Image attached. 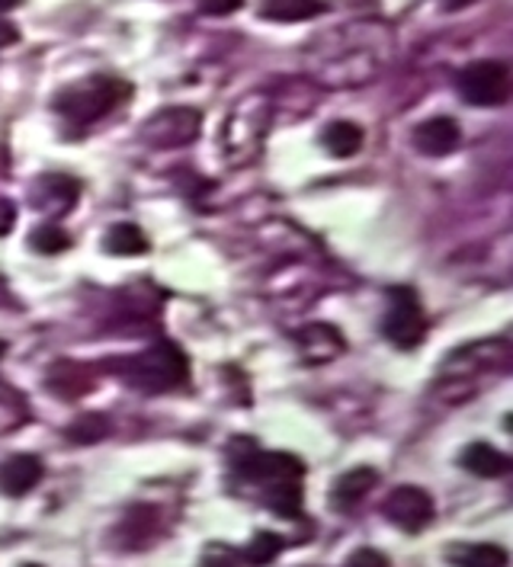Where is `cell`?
I'll use <instances>...</instances> for the list:
<instances>
[{
    "label": "cell",
    "mask_w": 513,
    "mask_h": 567,
    "mask_svg": "<svg viewBox=\"0 0 513 567\" xmlns=\"http://www.w3.org/2000/svg\"><path fill=\"white\" fill-rule=\"evenodd\" d=\"M132 99V84L129 81H119V78H106V74H94V78H84L78 84H68L61 87L51 106L58 116H65L68 122L74 126H91L96 119L109 116L119 103Z\"/></svg>",
    "instance_id": "cell-1"
},
{
    "label": "cell",
    "mask_w": 513,
    "mask_h": 567,
    "mask_svg": "<svg viewBox=\"0 0 513 567\" xmlns=\"http://www.w3.org/2000/svg\"><path fill=\"white\" fill-rule=\"evenodd\" d=\"M119 378L136 385L141 391H167V388H177L189 378L187 356L174 343H158L139 356L126 359L119 369Z\"/></svg>",
    "instance_id": "cell-2"
},
{
    "label": "cell",
    "mask_w": 513,
    "mask_h": 567,
    "mask_svg": "<svg viewBox=\"0 0 513 567\" xmlns=\"http://www.w3.org/2000/svg\"><path fill=\"white\" fill-rule=\"evenodd\" d=\"M382 333L392 346L398 350H418L427 336V315L420 308L415 288L408 285H395L388 292V311L382 321Z\"/></svg>",
    "instance_id": "cell-3"
},
{
    "label": "cell",
    "mask_w": 513,
    "mask_h": 567,
    "mask_svg": "<svg viewBox=\"0 0 513 567\" xmlns=\"http://www.w3.org/2000/svg\"><path fill=\"white\" fill-rule=\"evenodd\" d=\"M456 87L471 106H481V109L501 106L511 96V71L501 61H475L459 71Z\"/></svg>",
    "instance_id": "cell-4"
},
{
    "label": "cell",
    "mask_w": 513,
    "mask_h": 567,
    "mask_svg": "<svg viewBox=\"0 0 513 567\" xmlns=\"http://www.w3.org/2000/svg\"><path fill=\"white\" fill-rule=\"evenodd\" d=\"M199 126H202L199 109H193V106H167V109H161V113L144 119L141 139H144V144L161 147V151L184 147V144L196 142Z\"/></svg>",
    "instance_id": "cell-5"
},
{
    "label": "cell",
    "mask_w": 513,
    "mask_h": 567,
    "mask_svg": "<svg viewBox=\"0 0 513 567\" xmlns=\"http://www.w3.org/2000/svg\"><path fill=\"white\" fill-rule=\"evenodd\" d=\"M508 363H511V343L508 340H481V343H468L463 350H456L443 366V378H453L459 385L466 376L488 373L491 366L501 369Z\"/></svg>",
    "instance_id": "cell-6"
},
{
    "label": "cell",
    "mask_w": 513,
    "mask_h": 567,
    "mask_svg": "<svg viewBox=\"0 0 513 567\" xmlns=\"http://www.w3.org/2000/svg\"><path fill=\"white\" fill-rule=\"evenodd\" d=\"M382 513H385V520L395 522L405 532H420L436 517V504H433V497L423 487H408L405 484V487H395L385 497Z\"/></svg>",
    "instance_id": "cell-7"
},
{
    "label": "cell",
    "mask_w": 513,
    "mask_h": 567,
    "mask_svg": "<svg viewBox=\"0 0 513 567\" xmlns=\"http://www.w3.org/2000/svg\"><path fill=\"white\" fill-rule=\"evenodd\" d=\"M295 343H299V353L308 366H325L334 363L343 350H347V340L343 333L337 331L334 324H308L295 333Z\"/></svg>",
    "instance_id": "cell-8"
},
{
    "label": "cell",
    "mask_w": 513,
    "mask_h": 567,
    "mask_svg": "<svg viewBox=\"0 0 513 567\" xmlns=\"http://www.w3.org/2000/svg\"><path fill=\"white\" fill-rule=\"evenodd\" d=\"M463 144V129L450 116H433L415 129V147L427 157H443L453 154Z\"/></svg>",
    "instance_id": "cell-9"
},
{
    "label": "cell",
    "mask_w": 513,
    "mask_h": 567,
    "mask_svg": "<svg viewBox=\"0 0 513 567\" xmlns=\"http://www.w3.org/2000/svg\"><path fill=\"white\" fill-rule=\"evenodd\" d=\"M78 196H81V184H78V180H71V177H65V174H46V177H39L36 187H33V205H36L39 212L68 215V212L74 209Z\"/></svg>",
    "instance_id": "cell-10"
},
{
    "label": "cell",
    "mask_w": 513,
    "mask_h": 567,
    "mask_svg": "<svg viewBox=\"0 0 513 567\" xmlns=\"http://www.w3.org/2000/svg\"><path fill=\"white\" fill-rule=\"evenodd\" d=\"M43 474H46V469H43V459L39 456H30V452L10 456L0 465V494L23 497V494H30L43 481Z\"/></svg>",
    "instance_id": "cell-11"
},
{
    "label": "cell",
    "mask_w": 513,
    "mask_h": 567,
    "mask_svg": "<svg viewBox=\"0 0 513 567\" xmlns=\"http://www.w3.org/2000/svg\"><path fill=\"white\" fill-rule=\"evenodd\" d=\"M375 484H378V472L370 469V465H360L353 472H343L334 481V487H330V504L347 513V510H353L373 491Z\"/></svg>",
    "instance_id": "cell-12"
},
{
    "label": "cell",
    "mask_w": 513,
    "mask_h": 567,
    "mask_svg": "<svg viewBox=\"0 0 513 567\" xmlns=\"http://www.w3.org/2000/svg\"><path fill=\"white\" fill-rule=\"evenodd\" d=\"M446 562L456 567H508L511 555L494 542H456L446 548Z\"/></svg>",
    "instance_id": "cell-13"
},
{
    "label": "cell",
    "mask_w": 513,
    "mask_h": 567,
    "mask_svg": "<svg viewBox=\"0 0 513 567\" xmlns=\"http://www.w3.org/2000/svg\"><path fill=\"white\" fill-rule=\"evenodd\" d=\"M327 10L325 0H264L260 16L270 23H305Z\"/></svg>",
    "instance_id": "cell-14"
},
{
    "label": "cell",
    "mask_w": 513,
    "mask_h": 567,
    "mask_svg": "<svg viewBox=\"0 0 513 567\" xmlns=\"http://www.w3.org/2000/svg\"><path fill=\"white\" fill-rule=\"evenodd\" d=\"M463 469L478 477H501L511 472V456H504L501 449L488 442H471L463 452Z\"/></svg>",
    "instance_id": "cell-15"
},
{
    "label": "cell",
    "mask_w": 513,
    "mask_h": 567,
    "mask_svg": "<svg viewBox=\"0 0 513 567\" xmlns=\"http://www.w3.org/2000/svg\"><path fill=\"white\" fill-rule=\"evenodd\" d=\"M48 385H51V391H55V394H61V398H81V394H88V391H91V373H88L81 363L61 359V363L51 369Z\"/></svg>",
    "instance_id": "cell-16"
},
{
    "label": "cell",
    "mask_w": 513,
    "mask_h": 567,
    "mask_svg": "<svg viewBox=\"0 0 513 567\" xmlns=\"http://www.w3.org/2000/svg\"><path fill=\"white\" fill-rule=\"evenodd\" d=\"M363 142H366L363 129L357 122H347V119L330 122L325 132H322V144H325L334 157H353L363 147Z\"/></svg>",
    "instance_id": "cell-17"
},
{
    "label": "cell",
    "mask_w": 513,
    "mask_h": 567,
    "mask_svg": "<svg viewBox=\"0 0 513 567\" xmlns=\"http://www.w3.org/2000/svg\"><path fill=\"white\" fill-rule=\"evenodd\" d=\"M148 247H151V244H148V235L141 232L139 225H129V222L113 225L109 235L103 237V250L113 253V257H139Z\"/></svg>",
    "instance_id": "cell-18"
},
{
    "label": "cell",
    "mask_w": 513,
    "mask_h": 567,
    "mask_svg": "<svg viewBox=\"0 0 513 567\" xmlns=\"http://www.w3.org/2000/svg\"><path fill=\"white\" fill-rule=\"evenodd\" d=\"M264 504H267L273 513L289 517V520L302 517V491H299V484H273V487H267Z\"/></svg>",
    "instance_id": "cell-19"
},
{
    "label": "cell",
    "mask_w": 513,
    "mask_h": 567,
    "mask_svg": "<svg viewBox=\"0 0 513 567\" xmlns=\"http://www.w3.org/2000/svg\"><path fill=\"white\" fill-rule=\"evenodd\" d=\"M106 433H109V421L103 417V414H81L74 424L65 429V436L71 439V442H81V446H91V442H100V439H106Z\"/></svg>",
    "instance_id": "cell-20"
},
{
    "label": "cell",
    "mask_w": 513,
    "mask_h": 567,
    "mask_svg": "<svg viewBox=\"0 0 513 567\" xmlns=\"http://www.w3.org/2000/svg\"><path fill=\"white\" fill-rule=\"evenodd\" d=\"M282 552V539L277 532H257L254 539H250V545L244 548V562L254 567H264L270 565V562H277V555Z\"/></svg>",
    "instance_id": "cell-21"
},
{
    "label": "cell",
    "mask_w": 513,
    "mask_h": 567,
    "mask_svg": "<svg viewBox=\"0 0 513 567\" xmlns=\"http://www.w3.org/2000/svg\"><path fill=\"white\" fill-rule=\"evenodd\" d=\"M26 421H30V404L13 388H0V433H10Z\"/></svg>",
    "instance_id": "cell-22"
},
{
    "label": "cell",
    "mask_w": 513,
    "mask_h": 567,
    "mask_svg": "<svg viewBox=\"0 0 513 567\" xmlns=\"http://www.w3.org/2000/svg\"><path fill=\"white\" fill-rule=\"evenodd\" d=\"M30 247H33L36 253L55 257V253H61V250L71 247V237H68V232H61L58 225H39V228L30 235Z\"/></svg>",
    "instance_id": "cell-23"
},
{
    "label": "cell",
    "mask_w": 513,
    "mask_h": 567,
    "mask_svg": "<svg viewBox=\"0 0 513 567\" xmlns=\"http://www.w3.org/2000/svg\"><path fill=\"white\" fill-rule=\"evenodd\" d=\"M237 552L225 542H212L206 552H202V567H237Z\"/></svg>",
    "instance_id": "cell-24"
},
{
    "label": "cell",
    "mask_w": 513,
    "mask_h": 567,
    "mask_svg": "<svg viewBox=\"0 0 513 567\" xmlns=\"http://www.w3.org/2000/svg\"><path fill=\"white\" fill-rule=\"evenodd\" d=\"M343 567H388V558L382 552H375V548H360V552H353L347 558Z\"/></svg>",
    "instance_id": "cell-25"
},
{
    "label": "cell",
    "mask_w": 513,
    "mask_h": 567,
    "mask_svg": "<svg viewBox=\"0 0 513 567\" xmlns=\"http://www.w3.org/2000/svg\"><path fill=\"white\" fill-rule=\"evenodd\" d=\"M244 7V0H199V10L206 16H229V13H237Z\"/></svg>",
    "instance_id": "cell-26"
},
{
    "label": "cell",
    "mask_w": 513,
    "mask_h": 567,
    "mask_svg": "<svg viewBox=\"0 0 513 567\" xmlns=\"http://www.w3.org/2000/svg\"><path fill=\"white\" fill-rule=\"evenodd\" d=\"M16 225V205L10 199H0V237H7Z\"/></svg>",
    "instance_id": "cell-27"
},
{
    "label": "cell",
    "mask_w": 513,
    "mask_h": 567,
    "mask_svg": "<svg viewBox=\"0 0 513 567\" xmlns=\"http://www.w3.org/2000/svg\"><path fill=\"white\" fill-rule=\"evenodd\" d=\"M475 0H440V7L446 10V13H453V10H466V7H471Z\"/></svg>",
    "instance_id": "cell-28"
},
{
    "label": "cell",
    "mask_w": 513,
    "mask_h": 567,
    "mask_svg": "<svg viewBox=\"0 0 513 567\" xmlns=\"http://www.w3.org/2000/svg\"><path fill=\"white\" fill-rule=\"evenodd\" d=\"M23 0H0V13H7V10H13V7H20Z\"/></svg>",
    "instance_id": "cell-29"
},
{
    "label": "cell",
    "mask_w": 513,
    "mask_h": 567,
    "mask_svg": "<svg viewBox=\"0 0 513 567\" xmlns=\"http://www.w3.org/2000/svg\"><path fill=\"white\" fill-rule=\"evenodd\" d=\"M3 353H7V343H3V340H0V356H3Z\"/></svg>",
    "instance_id": "cell-30"
},
{
    "label": "cell",
    "mask_w": 513,
    "mask_h": 567,
    "mask_svg": "<svg viewBox=\"0 0 513 567\" xmlns=\"http://www.w3.org/2000/svg\"><path fill=\"white\" fill-rule=\"evenodd\" d=\"M23 567H39V565H23Z\"/></svg>",
    "instance_id": "cell-31"
}]
</instances>
